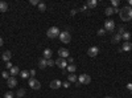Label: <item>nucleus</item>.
Instances as JSON below:
<instances>
[{
	"label": "nucleus",
	"mask_w": 132,
	"mask_h": 98,
	"mask_svg": "<svg viewBox=\"0 0 132 98\" xmlns=\"http://www.w3.org/2000/svg\"><path fill=\"white\" fill-rule=\"evenodd\" d=\"M119 17L122 19L123 21H129L132 20V8L131 7H124L119 11Z\"/></svg>",
	"instance_id": "f257e3e1"
},
{
	"label": "nucleus",
	"mask_w": 132,
	"mask_h": 98,
	"mask_svg": "<svg viewBox=\"0 0 132 98\" xmlns=\"http://www.w3.org/2000/svg\"><path fill=\"white\" fill-rule=\"evenodd\" d=\"M60 29L57 28V27H52V28H49L48 29V32H46V36L49 37V39H56V37H58L60 36Z\"/></svg>",
	"instance_id": "f03ea898"
},
{
	"label": "nucleus",
	"mask_w": 132,
	"mask_h": 98,
	"mask_svg": "<svg viewBox=\"0 0 132 98\" xmlns=\"http://www.w3.org/2000/svg\"><path fill=\"white\" fill-rule=\"evenodd\" d=\"M60 40H61V42H63V44H69V42L71 41V36H70V33L69 32H61L60 33Z\"/></svg>",
	"instance_id": "7ed1b4c3"
},
{
	"label": "nucleus",
	"mask_w": 132,
	"mask_h": 98,
	"mask_svg": "<svg viewBox=\"0 0 132 98\" xmlns=\"http://www.w3.org/2000/svg\"><path fill=\"white\" fill-rule=\"evenodd\" d=\"M78 82L81 84V85H89L90 82H91V77L89 74H81L79 77H78Z\"/></svg>",
	"instance_id": "20e7f679"
},
{
	"label": "nucleus",
	"mask_w": 132,
	"mask_h": 98,
	"mask_svg": "<svg viewBox=\"0 0 132 98\" xmlns=\"http://www.w3.org/2000/svg\"><path fill=\"white\" fill-rule=\"evenodd\" d=\"M104 29L106 32H111L115 29V21L114 20H107L106 23H104Z\"/></svg>",
	"instance_id": "39448f33"
},
{
	"label": "nucleus",
	"mask_w": 132,
	"mask_h": 98,
	"mask_svg": "<svg viewBox=\"0 0 132 98\" xmlns=\"http://www.w3.org/2000/svg\"><path fill=\"white\" fill-rule=\"evenodd\" d=\"M56 65H57L58 68H61V69L63 70V69L68 68V61H66L65 58H61V57H60V58L56 60Z\"/></svg>",
	"instance_id": "423d86ee"
},
{
	"label": "nucleus",
	"mask_w": 132,
	"mask_h": 98,
	"mask_svg": "<svg viewBox=\"0 0 132 98\" xmlns=\"http://www.w3.org/2000/svg\"><path fill=\"white\" fill-rule=\"evenodd\" d=\"M29 86H30L32 89H35V90H38L41 88V84H40V81H37L35 78H30L29 80Z\"/></svg>",
	"instance_id": "0eeeda50"
},
{
	"label": "nucleus",
	"mask_w": 132,
	"mask_h": 98,
	"mask_svg": "<svg viewBox=\"0 0 132 98\" xmlns=\"http://www.w3.org/2000/svg\"><path fill=\"white\" fill-rule=\"evenodd\" d=\"M98 53H99V48H98V47H91L89 50H87V54H89L90 57H95V56H98Z\"/></svg>",
	"instance_id": "6e6552de"
},
{
	"label": "nucleus",
	"mask_w": 132,
	"mask_h": 98,
	"mask_svg": "<svg viewBox=\"0 0 132 98\" xmlns=\"http://www.w3.org/2000/svg\"><path fill=\"white\" fill-rule=\"evenodd\" d=\"M104 13H106L107 16H111V15H114V13H119V8H112V7H108V8H106Z\"/></svg>",
	"instance_id": "1a4fd4ad"
},
{
	"label": "nucleus",
	"mask_w": 132,
	"mask_h": 98,
	"mask_svg": "<svg viewBox=\"0 0 132 98\" xmlns=\"http://www.w3.org/2000/svg\"><path fill=\"white\" fill-rule=\"evenodd\" d=\"M58 54H60L61 58H65V60H66V58L69 57V50L65 49V48H61V49L58 50Z\"/></svg>",
	"instance_id": "9d476101"
},
{
	"label": "nucleus",
	"mask_w": 132,
	"mask_h": 98,
	"mask_svg": "<svg viewBox=\"0 0 132 98\" xmlns=\"http://www.w3.org/2000/svg\"><path fill=\"white\" fill-rule=\"evenodd\" d=\"M61 86H62V82L60 80H53L50 82V88L52 89H58V88H61Z\"/></svg>",
	"instance_id": "9b49d317"
},
{
	"label": "nucleus",
	"mask_w": 132,
	"mask_h": 98,
	"mask_svg": "<svg viewBox=\"0 0 132 98\" xmlns=\"http://www.w3.org/2000/svg\"><path fill=\"white\" fill-rule=\"evenodd\" d=\"M7 85L9 86V88H15V86L17 85V81H16V78L15 77H12V76H11V77L7 80Z\"/></svg>",
	"instance_id": "f8f14e48"
},
{
	"label": "nucleus",
	"mask_w": 132,
	"mask_h": 98,
	"mask_svg": "<svg viewBox=\"0 0 132 98\" xmlns=\"http://www.w3.org/2000/svg\"><path fill=\"white\" fill-rule=\"evenodd\" d=\"M11 57H12V53H11L9 50H5V52L2 54V58H3V61H5V62H8V61L11 60Z\"/></svg>",
	"instance_id": "ddd939ff"
},
{
	"label": "nucleus",
	"mask_w": 132,
	"mask_h": 98,
	"mask_svg": "<svg viewBox=\"0 0 132 98\" xmlns=\"http://www.w3.org/2000/svg\"><path fill=\"white\" fill-rule=\"evenodd\" d=\"M42 54H44V58H45V60H50V58H52L53 52H52L50 49H48V48H46L45 50H44V53H42Z\"/></svg>",
	"instance_id": "4468645a"
},
{
	"label": "nucleus",
	"mask_w": 132,
	"mask_h": 98,
	"mask_svg": "<svg viewBox=\"0 0 132 98\" xmlns=\"http://www.w3.org/2000/svg\"><path fill=\"white\" fill-rule=\"evenodd\" d=\"M123 50H126V52H129L131 49H132V42H129V41H124L123 42V48H122Z\"/></svg>",
	"instance_id": "2eb2a0df"
},
{
	"label": "nucleus",
	"mask_w": 132,
	"mask_h": 98,
	"mask_svg": "<svg viewBox=\"0 0 132 98\" xmlns=\"http://www.w3.org/2000/svg\"><path fill=\"white\" fill-rule=\"evenodd\" d=\"M38 66H40V69H45V68L48 66V60L41 58V60L38 61Z\"/></svg>",
	"instance_id": "dca6fc26"
},
{
	"label": "nucleus",
	"mask_w": 132,
	"mask_h": 98,
	"mask_svg": "<svg viewBox=\"0 0 132 98\" xmlns=\"http://www.w3.org/2000/svg\"><path fill=\"white\" fill-rule=\"evenodd\" d=\"M9 70H11L9 74H12V77H15V76H17V74H20V69H19L17 66H12Z\"/></svg>",
	"instance_id": "f3484780"
},
{
	"label": "nucleus",
	"mask_w": 132,
	"mask_h": 98,
	"mask_svg": "<svg viewBox=\"0 0 132 98\" xmlns=\"http://www.w3.org/2000/svg\"><path fill=\"white\" fill-rule=\"evenodd\" d=\"M68 81H69V82H77V81H78V78H77V74H74V73L68 74Z\"/></svg>",
	"instance_id": "a211bd4d"
},
{
	"label": "nucleus",
	"mask_w": 132,
	"mask_h": 98,
	"mask_svg": "<svg viewBox=\"0 0 132 98\" xmlns=\"http://www.w3.org/2000/svg\"><path fill=\"white\" fill-rule=\"evenodd\" d=\"M96 5H98V2H96V0H89V2H87V4H86L87 8H95Z\"/></svg>",
	"instance_id": "6ab92c4d"
},
{
	"label": "nucleus",
	"mask_w": 132,
	"mask_h": 98,
	"mask_svg": "<svg viewBox=\"0 0 132 98\" xmlns=\"http://www.w3.org/2000/svg\"><path fill=\"white\" fill-rule=\"evenodd\" d=\"M8 11V4L5 2H0V12H7Z\"/></svg>",
	"instance_id": "aec40b11"
},
{
	"label": "nucleus",
	"mask_w": 132,
	"mask_h": 98,
	"mask_svg": "<svg viewBox=\"0 0 132 98\" xmlns=\"http://www.w3.org/2000/svg\"><path fill=\"white\" fill-rule=\"evenodd\" d=\"M120 40H122V35H119V33H116V35L112 37V42H114V44H118Z\"/></svg>",
	"instance_id": "412c9836"
},
{
	"label": "nucleus",
	"mask_w": 132,
	"mask_h": 98,
	"mask_svg": "<svg viewBox=\"0 0 132 98\" xmlns=\"http://www.w3.org/2000/svg\"><path fill=\"white\" fill-rule=\"evenodd\" d=\"M122 39H123L124 41H129V39H131V33H129V32H124V33L122 35Z\"/></svg>",
	"instance_id": "4be33fe9"
},
{
	"label": "nucleus",
	"mask_w": 132,
	"mask_h": 98,
	"mask_svg": "<svg viewBox=\"0 0 132 98\" xmlns=\"http://www.w3.org/2000/svg\"><path fill=\"white\" fill-rule=\"evenodd\" d=\"M75 65H73V64H70V65H68V68H66V70H68L69 73H74L75 72Z\"/></svg>",
	"instance_id": "5701e85b"
},
{
	"label": "nucleus",
	"mask_w": 132,
	"mask_h": 98,
	"mask_svg": "<svg viewBox=\"0 0 132 98\" xmlns=\"http://www.w3.org/2000/svg\"><path fill=\"white\" fill-rule=\"evenodd\" d=\"M20 76H21V78L24 80V78H28L30 74H29V72H28V70H23V72H20Z\"/></svg>",
	"instance_id": "b1692460"
},
{
	"label": "nucleus",
	"mask_w": 132,
	"mask_h": 98,
	"mask_svg": "<svg viewBox=\"0 0 132 98\" xmlns=\"http://www.w3.org/2000/svg\"><path fill=\"white\" fill-rule=\"evenodd\" d=\"M38 9L41 11V12H45V11H46V5L44 4V3H40L38 4Z\"/></svg>",
	"instance_id": "393cba45"
},
{
	"label": "nucleus",
	"mask_w": 132,
	"mask_h": 98,
	"mask_svg": "<svg viewBox=\"0 0 132 98\" xmlns=\"http://www.w3.org/2000/svg\"><path fill=\"white\" fill-rule=\"evenodd\" d=\"M17 95L21 98L23 95H25V89H19V92H17Z\"/></svg>",
	"instance_id": "a878e982"
},
{
	"label": "nucleus",
	"mask_w": 132,
	"mask_h": 98,
	"mask_svg": "<svg viewBox=\"0 0 132 98\" xmlns=\"http://www.w3.org/2000/svg\"><path fill=\"white\" fill-rule=\"evenodd\" d=\"M4 98H13V93L12 92H7L4 94Z\"/></svg>",
	"instance_id": "bb28decb"
},
{
	"label": "nucleus",
	"mask_w": 132,
	"mask_h": 98,
	"mask_svg": "<svg viewBox=\"0 0 132 98\" xmlns=\"http://www.w3.org/2000/svg\"><path fill=\"white\" fill-rule=\"evenodd\" d=\"M98 35H99V36H104V35H106V29H104V28L99 29V31H98Z\"/></svg>",
	"instance_id": "cd10ccee"
},
{
	"label": "nucleus",
	"mask_w": 132,
	"mask_h": 98,
	"mask_svg": "<svg viewBox=\"0 0 132 98\" xmlns=\"http://www.w3.org/2000/svg\"><path fill=\"white\" fill-rule=\"evenodd\" d=\"M2 76H3V78H7V80L9 78V73H8V72H5V70L2 73Z\"/></svg>",
	"instance_id": "c85d7f7f"
},
{
	"label": "nucleus",
	"mask_w": 132,
	"mask_h": 98,
	"mask_svg": "<svg viewBox=\"0 0 132 98\" xmlns=\"http://www.w3.org/2000/svg\"><path fill=\"white\" fill-rule=\"evenodd\" d=\"M48 65H49V66H54V65H56V61H53L50 58V60H48Z\"/></svg>",
	"instance_id": "c756f323"
},
{
	"label": "nucleus",
	"mask_w": 132,
	"mask_h": 98,
	"mask_svg": "<svg viewBox=\"0 0 132 98\" xmlns=\"http://www.w3.org/2000/svg\"><path fill=\"white\" fill-rule=\"evenodd\" d=\"M30 4H32V5H38L40 2H38V0H30Z\"/></svg>",
	"instance_id": "7c9ffc66"
},
{
	"label": "nucleus",
	"mask_w": 132,
	"mask_h": 98,
	"mask_svg": "<svg viewBox=\"0 0 132 98\" xmlns=\"http://www.w3.org/2000/svg\"><path fill=\"white\" fill-rule=\"evenodd\" d=\"M62 86H63V88H69L70 82H69V81H65V82H62Z\"/></svg>",
	"instance_id": "2f4dec72"
},
{
	"label": "nucleus",
	"mask_w": 132,
	"mask_h": 98,
	"mask_svg": "<svg viewBox=\"0 0 132 98\" xmlns=\"http://www.w3.org/2000/svg\"><path fill=\"white\" fill-rule=\"evenodd\" d=\"M111 4H112L114 7H118V5H119V0H112Z\"/></svg>",
	"instance_id": "473e14b6"
},
{
	"label": "nucleus",
	"mask_w": 132,
	"mask_h": 98,
	"mask_svg": "<svg viewBox=\"0 0 132 98\" xmlns=\"http://www.w3.org/2000/svg\"><path fill=\"white\" fill-rule=\"evenodd\" d=\"M29 74L32 76V77H35V76H36V70H35V69H33V70H30V72H29Z\"/></svg>",
	"instance_id": "72a5a7b5"
},
{
	"label": "nucleus",
	"mask_w": 132,
	"mask_h": 98,
	"mask_svg": "<svg viewBox=\"0 0 132 98\" xmlns=\"http://www.w3.org/2000/svg\"><path fill=\"white\" fill-rule=\"evenodd\" d=\"M5 66H7V68H8V69H11V68H12V64H11V62H9V61H8V62H7V64H5Z\"/></svg>",
	"instance_id": "f704fd0d"
},
{
	"label": "nucleus",
	"mask_w": 132,
	"mask_h": 98,
	"mask_svg": "<svg viewBox=\"0 0 132 98\" xmlns=\"http://www.w3.org/2000/svg\"><path fill=\"white\" fill-rule=\"evenodd\" d=\"M127 89L132 92V84H128V85H127Z\"/></svg>",
	"instance_id": "c9c22d12"
},
{
	"label": "nucleus",
	"mask_w": 132,
	"mask_h": 98,
	"mask_svg": "<svg viewBox=\"0 0 132 98\" xmlns=\"http://www.w3.org/2000/svg\"><path fill=\"white\" fill-rule=\"evenodd\" d=\"M68 61H69V62H70V64H71V62H73V61H74V58H73V57H68Z\"/></svg>",
	"instance_id": "e433bc0d"
},
{
	"label": "nucleus",
	"mask_w": 132,
	"mask_h": 98,
	"mask_svg": "<svg viewBox=\"0 0 132 98\" xmlns=\"http://www.w3.org/2000/svg\"><path fill=\"white\" fill-rule=\"evenodd\" d=\"M3 45V37H0V47Z\"/></svg>",
	"instance_id": "4c0bfd02"
},
{
	"label": "nucleus",
	"mask_w": 132,
	"mask_h": 98,
	"mask_svg": "<svg viewBox=\"0 0 132 98\" xmlns=\"http://www.w3.org/2000/svg\"><path fill=\"white\" fill-rule=\"evenodd\" d=\"M132 5V0H128V7H131Z\"/></svg>",
	"instance_id": "58836bf2"
},
{
	"label": "nucleus",
	"mask_w": 132,
	"mask_h": 98,
	"mask_svg": "<svg viewBox=\"0 0 132 98\" xmlns=\"http://www.w3.org/2000/svg\"><path fill=\"white\" fill-rule=\"evenodd\" d=\"M104 98H112V97H104Z\"/></svg>",
	"instance_id": "ea45409f"
},
{
	"label": "nucleus",
	"mask_w": 132,
	"mask_h": 98,
	"mask_svg": "<svg viewBox=\"0 0 132 98\" xmlns=\"http://www.w3.org/2000/svg\"><path fill=\"white\" fill-rule=\"evenodd\" d=\"M17 98H20V97H17Z\"/></svg>",
	"instance_id": "a19ab883"
}]
</instances>
